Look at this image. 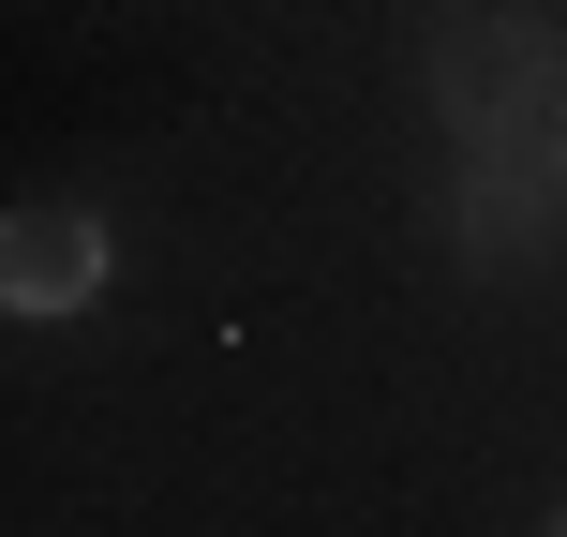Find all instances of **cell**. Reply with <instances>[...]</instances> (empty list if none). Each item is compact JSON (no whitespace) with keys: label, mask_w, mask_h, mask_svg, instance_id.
<instances>
[{"label":"cell","mask_w":567,"mask_h":537,"mask_svg":"<svg viewBox=\"0 0 567 537\" xmlns=\"http://www.w3.org/2000/svg\"><path fill=\"white\" fill-rule=\"evenodd\" d=\"M538 90H567L538 16H463L449 30V135L463 149H567V105H538Z\"/></svg>","instance_id":"1"},{"label":"cell","mask_w":567,"mask_h":537,"mask_svg":"<svg viewBox=\"0 0 567 537\" xmlns=\"http://www.w3.org/2000/svg\"><path fill=\"white\" fill-rule=\"evenodd\" d=\"M105 225H90V209H16V225H0V313H90L105 299Z\"/></svg>","instance_id":"2"},{"label":"cell","mask_w":567,"mask_h":537,"mask_svg":"<svg viewBox=\"0 0 567 537\" xmlns=\"http://www.w3.org/2000/svg\"><path fill=\"white\" fill-rule=\"evenodd\" d=\"M538 537H567V508H553V523H538Z\"/></svg>","instance_id":"3"}]
</instances>
